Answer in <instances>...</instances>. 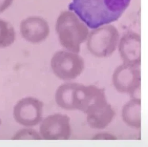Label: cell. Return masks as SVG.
Segmentation results:
<instances>
[{
  "instance_id": "2",
  "label": "cell",
  "mask_w": 148,
  "mask_h": 147,
  "mask_svg": "<svg viewBox=\"0 0 148 147\" xmlns=\"http://www.w3.org/2000/svg\"><path fill=\"white\" fill-rule=\"evenodd\" d=\"M56 30L61 45L67 51L79 54L80 46L87 38V25L73 14H64L58 20Z\"/></svg>"
},
{
  "instance_id": "4",
  "label": "cell",
  "mask_w": 148,
  "mask_h": 147,
  "mask_svg": "<svg viewBox=\"0 0 148 147\" xmlns=\"http://www.w3.org/2000/svg\"><path fill=\"white\" fill-rule=\"evenodd\" d=\"M84 60L79 55L69 51L56 52L51 60L53 73L59 79L70 81L75 79L84 69Z\"/></svg>"
},
{
  "instance_id": "9",
  "label": "cell",
  "mask_w": 148,
  "mask_h": 147,
  "mask_svg": "<svg viewBox=\"0 0 148 147\" xmlns=\"http://www.w3.org/2000/svg\"><path fill=\"white\" fill-rule=\"evenodd\" d=\"M42 109L43 104L36 99L29 98L23 100L17 111L19 121L27 126L36 125L41 120Z\"/></svg>"
},
{
  "instance_id": "6",
  "label": "cell",
  "mask_w": 148,
  "mask_h": 147,
  "mask_svg": "<svg viewBox=\"0 0 148 147\" xmlns=\"http://www.w3.org/2000/svg\"><path fill=\"white\" fill-rule=\"evenodd\" d=\"M108 102L105 90L95 85L86 86L77 83L73 97L74 110H79L85 114L88 111Z\"/></svg>"
},
{
  "instance_id": "1",
  "label": "cell",
  "mask_w": 148,
  "mask_h": 147,
  "mask_svg": "<svg viewBox=\"0 0 148 147\" xmlns=\"http://www.w3.org/2000/svg\"><path fill=\"white\" fill-rule=\"evenodd\" d=\"M131 0H73L69 9L90 28L96 29L116 21Z\"/></svg>"
},
{
  "instance_id": "3",
  "label": "cell",
  "mask_w": 148,
  "mask_h": 147,
  "mask_svg": "<svg viewBox=\"0 0 148 147\" xmlns=\"http://www.w3.org/2000/svg\"><path fill=\"white\" fill-rule=\"evenodd\" d=\"M119 35L116 28L112 25L100 27L94 29L87 38V48L95 57L108 58L116 50Z\"/></svg>"
},
{
  "instance_id": "8",
  "label": "cell",
  "mask_w": 148,
  "mask_h": 147,
  "mask_svg": "<svg viewBox=\"0 0 148 147\" xmlns=\"http://www.w3.org/2000/svg\"><path fill=\"white\" fill-rule=\"evenodd\" d=\"M118 48L123 63L141 66V39L137 33L129 32L119 40Z\"/></svg>"
},
{
  "instance_id": "5",
  "label": "cell",
  "mask_w": 148,
  "mask_h": 147,
  "mask_svg": "<svg viewBox=\"0 0 148 147\" xmlns=\"http://www.w3.org/2000/svg\"><path fill=\"white\" fill-rule=\"evenodd\" d=\"M112 82L118 92L128 94L132 98L136 97V94L141 87L140 66L122 63L114 70Z\"/></svg>"
},
{
  "instance_id": "7",
  "label": "cell",
  "mask_w": 148,
  "mask_h": 147,
  "mask_svg": "<svg viewBox=\"0 0 148 147\" xmlns=\"http://www.w3.org/2000/svg\"><path fill=\"white\" fill-rule=\"evenodd\" d=\"M40 133L47 140H69L71 135L70 118L62 113L48 115L40 126Z\"/></svg>"
},
{
  "instance_id": "15",
  "label": "cell",
  "mask_w": 148,
  "mask_h": 147,
  "mask_svg": "<svg viewBox=\"0 0 148 147\" xmlns=\"http://www.w3.org/2000/svg\"><path fill=\"white\" fill-rule=\"evenodd\" d=\"M12 0H0V10L3 9L10 5Z\"/></svg>"
},
{
  "instance_id": "11",
  "label": "cell",
  "mask_w": 148,
  "mask_h": 147,
  "mask_svg": "<svg viewBox=\"0 0 148 147\" xmlns=\"http://www.w3.org/2000/svg\"><path fill=\"white\" fill-rule=\"evenodd\" d=\"M141 100L139 97H133L122 109V118L129 127L136 129L141 128Z\"/></svg>"
},
{
  "instance_id": "14",
  "label": "cell",
  "mask_w": 148,
  "mask_h": 147,
  "mask_svg": "<svg viewBox=\"0 0 148 147\" xmlns=\"http://www.w3.org/2000/svg\"><path fill=\"white\" fill-rule=\"evenodd\" d=\"M117 139H118V138L116 136L112 135L111 133H108V132L98 133V134H96L92 138V140H117Z\"/></svg>"
},
{
  "instance_id": "13",
  "label": "cell",
  "mask_w": 148,
  "mask_h": 147,
  "mask_svg": "<svg viewBox=\"0 0 148 147\" xmlns=\"http://www.w3.org/2000/svg\"><path fill=\"white\" fill-rule=\"evenodd\" d=\"M76 82H69L62 84L56 90L55 98L59 107L68 111H74L73 97Z\"/></svg>"
},
{
  "instance_id": "12",
  "label": "cell",
  "mask_w": 148,
  "mask_h": 147,
  "mask_svg": "<svg viewBox=\"0 0 148 147\" xmlns=\"http://www.w3.org/2000/svg\"><path fill=\"white\" fill-rule=\"evenodd\" d=\"M24 36L31 42L39 43L46 39L49 34L47 23L40 19H30L23 27Z\"/></svg>"
},
{
  "instance_id": "10",
  "label": "cell",
  "mask_w": 148,
  "mask_h": 147,
  "mask_svg": "<svg viewBox=\"0 0 148 147\" xmlns=\"http://www.w3.org/2000/svg\"><path fill=\"white\" fill-rule=\"evenodd\" d=\"M115 115V110L109 103L86 114L89 126L94 129H103L108 127Z\"/></svg>"
}]
</instances>
